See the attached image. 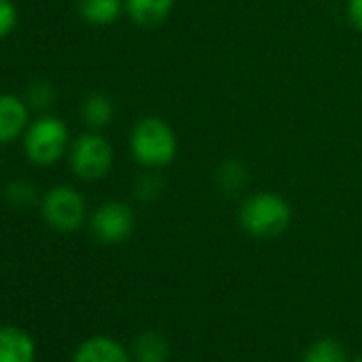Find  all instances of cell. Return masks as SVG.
<instances>
[{
	"instance_id": "cell-9",
	"label": "cell",
	"mask_w": 362,
	"mask_h": 362,
	"mask_svg": "<svg viewBox=\"0 0 362 362\" xmlns=\"http://www.w3.org/2000/svg\"><path fill=\"white\" fill-rule=\"evenodd\" d=\"M71 362H130V356L119 341L94 334L77 345Z\"/></svg>"
},
{
	"instance_id": "cell-1",
	"label": "cell",
	"mask_w": 362,
	"mask_h": 362,
	"mask_svg": "<svg viewBox=\"0 0 362 362\" xmlns=\"http://www.w3.org/2000/svg\"><path fill=\"white\" fill-rule=\"evenodd\" d=\"M128 147L136 164L149 170L168 166L177 156V136L168 122L158 115H145L134 122Z\"/></svg>"
},
{
	"instance_id": "cell-2",
	"label": "cell",
	"mask_w": 362,
	"mask_h": 362,
	"mask_svg": "<svg viewBox=\"0 0 362 362\" xmlns=\"http://www.w3.org/2000/svg\"><path fill=\"white\" fill-rule=\"evenodd\" d=\"M239 224L256 239H273L290 228L292 207L275 192H256L241 203Z\"/></svg>"
},
{
	"instance_id": "cell-3",
	"label": "cell",
	"mask_w": 362,
	"mask_h": 362,
	"mask_svg": "<svg viewBox=\"0 0 362 362\" xmlns=\"http://www.w3.org/2000/svg\"><path fill=\"white\" fill-rule=\"evenodd\" d=\"M26 158L37 166H52L60 162L71 149V130L58 115L43 113L33 119L22 136Z\"/></svg>"
},
{
	"instance_id": "cell-20",
	"label": "cell",
	"mask_w": 362,
	"mask_h": 362,
	"mask_svg": "<svg viewBox=\"0 0 362 362\" xmlns=\"http://www.w3.org/2000/svg\"><path fill=\"white\" fill-rule=\"evenodd\" d=\"M347 20L356 30L362 33V0H347Z\"/></svg>"
},
{
	"instance_id": "cell-18",
	"label": "cell",
	"mask_w": 362,
	"mask_h": 362,
	"mask_svg": "<svg viewBox=\"0 0 362 362\" xmlns=\"http://www.w3.org/2000/svg\"><path fill=\"white\" fill-rule=\"evenodd\" d=\"M54 100H56V90L45 79H39V81L30 83L28 90H26V103L30 105V109L47 111L54 105Z\"/></svg>"
},
{
	"instance_id": "cell-10",
	"label": "cell",
	"mask_w": 362,
	"mask_h": 362,
	"mask_svg": "<svg viewBox=\"0 0 362 362\" xmlns=\"http://www.w3.org/2000/svg\"><path fill=\"white\" fill-rule=\"evenodd\" d=\"M128 18L143 28L160 26L173 11L175 0H124Z\"/></svg>"
},
{
	"instance_id": "cell-16",
	"label": "cell",
	"mask_w": 362,
	"mask_h": 362,
	"mask_svg": "<svg viewBox=\"0 0 362 362\" xmlns=\"http://www.w3.org/2000/svg\"><path fill=\"white\" fill-rule=\"evenodd\" d=\"M5 201L9 205H13L16 209H26V207H33L39 197H37V188L30 184V181H24V179H16L11 184L5 186Z\"/></svg>"
},
{
	"instance_id": "cell-15",
	"label": "cell",
	"mask_w": 362,
	"mask_h": 362,
	"mask_svg": "<svg viewBox=\"0 0 362 362\" xmlns=\"http://www.w3.org/2000/svg\"><path fill=\"white\" fill-rule=\"evenodd\" d=\"M303 362H347V354L337 341L320 339L305 349Z\"/></svg>"
},
{
	"instance_id": "cell-21",
	"label": "cell",
	"mask_w": 362,
	"mask_h": 362,
	"mask_svg": "<svg viewBox=\"0 0 362 362\" xmlns=\"http://www.w3.org/2000/svg\"><path fill=\"white\" fill-rule=\"evenodd\" d=\"M360 362H362V360H360Z\"/></svg>"
},
{
	"instance_id": "cell-8",
	"label": "cell",
	"mask_w": 362,
	"mask_h": 362,
	"mask_svg": "<svg viewBox=\"0 0 362 362\" xmlns=\"http://www.w3.org/2000/svg\"><path fill=\"white\" fill-rule=\"evenodd\" d=\"M0 362H37L35 337L22 326H0Z\"/></svg>"
},
{
	"instance_id": "cell-4",
	"label": "cell",
	"mask_w": 362,
	"mask_h": 362,
	"mask_svg": "<svg viewBox=\"0 0 362 362\" xmlns=\"http://www.w3.org/2000/svg\"><path fill=\"white\" fill-rule=\"evenodd\" d=\"M69 166L81 181H100L111 173L113 147L98 130H90L71 143Z\"/></svg>"
},
{
	"instance_id": "cell-14",
	"label": "cell",
	"mask_w": 362,
	"mask_h": 362,
	"mask_svg": "<svg viewBox=\"0 0 362 362\" xmlns=\"http://www.w3.org/2000/svg\"><path fill=\"white\" fill-rule=\"evenodd\" d=\"M216 184L224 194H239L247 186V168L239 160H224L216 170Z\"/></svg>"
},
{
	"instance_id": "cell-19",
	"label": "cell",
	"mask_w": 362,
	"mask_h": 362,
	"mask_svg": "<svg viewBox=\"0 0 362 362\" xmlns=\"http://www.w3.org/2000/svg\"><path fill=\"white\" fill-rule=\"evenodd\" d=\"M18 7L13 0H0V41L13 35V30L18 28Z\"/></svg>"
},
{
	"instance_id": "cell-13",
	"label": "cell",
	"mask_w": 362,
	"mask_h": 362,
	"mask_svg": "<svg viewBox=\"0 0 362 362\" xmlns=\"http://www.w3.org/2000/svg\"><path fill=\"white\" fill-rule=\"evenodd\" d=\"M134 360L136 362H166L170 347L162 332L147 330L134 341Z\"/></svg>"
},
{
	"instance_id": "cell-7",
	"label": "cell",
	"mask_w": 362,
	"mask_h": 362,
	"mask_svg": "<svg viewBox=\"0 0 362 362\" xmlns=\"http://www.w3.org/2000/svg\"><path fill=\"white\" fill-rule=\"evenodd\" d=\"M30 124V105L16 94H0V145H9L24 136Z\"/></svg>"
},
{
	"instance_id": "cell-6",
	"label": "cell",
	"mask_w": 362,
	"mask_h": 362,
	"mask_svg": "<svg viewBox=\"0 0 362 362\" xmlns=\"http://www.w3.org/2000/svg\"><path fill=\"white\" fill-rule=\"evenodd\" d=\"M90 230L105 245L124 243L134 230V211L122 201H107L90 216Z\"/></svg>"
},
{
	"instance_id": "cell-12",
	"label": "cell",
	"mask_w": 362,
	"mask_h": 362,
	"mask_svg": "<svg viewBox=\"0 0 362 362\" xmlns=\"http://www.w3.org/2000/svg\"><path fill=\"white\" fill-rule=\"evenodd\" d=\"M115 117V105L107 94L94 92L81 103V119L90 130H103L107 128Z\"/></svg>"
},
{
	"instance_id": "cell-11",
	"label": "cell",
	"mask_w": 362,
	"mask_h": 362,
	"mask_svg": "<svg viewBox=\"0 0 362 362\" xmlns=\"http://www.w3.org/2000/svg\"><path fill=\"white\" fill-rule=\"evenodd\" d=\"M77 11L90 26H111L126 11L124 0H77Z\"/></svg>"
},
{
	"instance_id": "cell-17",
	"label": "cell",
	"mask_w": 362,
	"mask_h": 362,
	"mask_svg": "<svg viewBox=\"0 0 362 362\" xmlns=\"http://www.w3.org/2000/svg\"><path fill=\"white\" fill-rule=\"evenodd\" d=\"M162 190H164V181H162V177H160L158 173L149 170V168H147V173L139 175L136 181H134V197H136V201H141V203H151V201H156V199L162 194Z\"/></svg>"
},
{
	"instance_id": "cell-5",
	"label": "cell",
	"mask_w": 362,
	"mask_h": 362,
	"mask_svg": "<svg viewBox=\"0 0 362 362\" xmlns=\"http://www.w3.org/2000/svg\"><path fill=\"white\" fill-rule=\"evenodd\" d=\"M41 216L45 224L58 233H75L88 220V205L73 186H54L41 199Z\"/></svg>"
}]
</instances>
